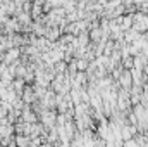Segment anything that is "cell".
<instances>
[{
	"label": "cell",
	"instance_id": "1",
	"mask_svg": "<svg viewBox=\"0 0 148 147\" xmlns=\"http://www.w3.org/2000/svg\"><path fill=\"white\" fill-rule=\"evenodd\" d=\"M124 146H126V147H136V144H134V142H133V140H129V142H126V144H124Z\"/></svg>",
	"mask_w": 148,
	"mask_h": 147
}]
</instances>
